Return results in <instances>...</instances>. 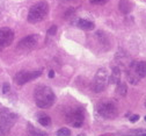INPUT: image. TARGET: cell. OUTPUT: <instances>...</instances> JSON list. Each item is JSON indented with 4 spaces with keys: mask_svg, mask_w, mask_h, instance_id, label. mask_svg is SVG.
I'll return each mask as SVG.
<instances>
[{
    "mask_svg": "<svg viewBox=\"0 0 146 136\" xmlns=\"http://www.w3.org/2000/svg\"><path fill=\"white\" fill-rule=\"evenodd\" d=\"M138 120H139V115H137V114L130 118V121H131V122H136V121H138Z\"/></svg>",
    "mask_w": 146,
    "mask_h": 136,
    "instance_id": "20",
    "label": "cell"
},
{
    "mask_svg": "<svg viewBox=\"0 0 146 136\" xmlns=\"http://www.w3.org/2000/svg\"><path fill=\"white\" fill-rule=\"evenodd\" d=\"M42 70H35V71H20L17 72L14 77V83L16 85H25L28 82H31L34 79H36L37 77H40L42 74Z\"/></svg>",
    "mask_w": 146,
    "mask_h": 136,
    "instance_id": "8",
    "label": "cell"
},
{
    "mask_svg": "<svg viewBox=\"0 0 146 136\" xmlns=\"http://www.w3.org/2000/svg\"><path fill=\"white\" fill-rule=\"evenodd\" d=\"M49 14V5L46 1H40L30 7L27 20L30 23H38L43 21Z\"/></svg>",
    "mask_w": 146,
    "mask_h": 136,
    "instance_id": "3",
    "label": "cell"
},
{
    "mask_svg": "<svg viewBox=\"0 0 146 136\" xmlns=\"http://www.w3.org/2000/svg\"><path fill=\"white\" fill-rule=\"evenodd\" d=\"M57 135H60V136H68V135H71V130L67 129V128H60L59 130H57Z\"/></svg>",
    "mask_w": 146,
    "mask_h": 136,
    "instance_id": "16",
    "label": "cell"
},
{
    "mask_svg": "<svg viewBox=\"0 0 146 136\" xmlns=\"http://www.w3.org/2000/svg\"><path fill=\"white\" fill-rule=\"evenodd\" d=\"M40 42V35H29L19 42L17 44V49L21 50V51H31L33 49L36 48V46Z\"/></svg>",
    "mask_w": 146,
    "mask_h": 136,
    "instance_id": "9",
    "label": "cell"
},
{
    "mask_svg": "<svg viewBox=\"0 0 146 136\" xmlns=\"http://www.w3.org/2000/svg\"><path fill=\"white\" fill-rule=\"evenodd\" d=\"M77 26L82 29V30H93L95 28V25L94 22L89 21V20H85V19H79V20L77 21Z\"/></svg>",
    "mask_w": 146,
    "mask_h": 136,
    "instance_id": "11",
    "label": "cell"
},
{
    "mask_svg": "<svg viewBox=\"0 0 146 136\" xmlns=\"http://www.w3.org/2000/svg\"><path fill=\"white\" fill-rule=\"evenodd\" d=\"M13 41H14V31L7 27L0 28V47L3 48L9 47Z\"/></svg>",
    "mask_w": 146,
    "mask_h": 136,
    "instance_id": "10",
    "label": "cell"
},
{
    "mask_svg": "<svg viewBox=\"0 0 146 136\" xmlns=\"http://www.w3.org/2000/svg\"><path fill=\"white\" fill-rule=\"evenodd\" d=\"M126 90H127V87H126V84L125 83H122V82L117 83V93L119 95L124 96L126 94Z\"/></svg>",
    "mask_w": 146,
    "mask_h": 136,
    "instance_id": "15",
    "label": "cell"
},
{
    "mask_svg": "<svg viewBox=\"0 0 146 136\" xmlns=\"http://www.w3.org/2000/svg\"><path fill=\"white\" fill-rule=\"evenodd\" d=\"M53 76H54V72L51 70V71L49 72V77H50V78H53Z\"/></svg>",
    "mask_w": 146,
    "mask_h": 136,
    "instance_id": "21",
    "label": "cell"
},
{
    "mask_svg": "<svg viewBox=\"0 0 146 136\" xmlns=\"http://www.w3.org/2000/svg\"><path fill=\"white\" fill-rule=\"evenodd\" d=\"M85 121V111L81 107H74L67 112L66 122L74 128H80Z\"/></svg>",
    "mask_w": 146,
    "mask_h": 136,
    "instance_id": "6",
    "label": "cell"
},
{
    "mask_svg": "<svg viewBox=\"0 0 146 136\" xmlns=\"http://www.w3.org/2000/svg\"><path fill=\"white\" fill-rule=\"evenodd\" d=\"M119 9L124 14H129L131 12V9H132V4L129 1V0H121V3H119Z\"/></svg>",
    "mask_w": 146,
    "mask_h": 136,
    "instance_id": "14",
    "label": "cell"
},
{
    "mask_svg": "<svg viewBox=\"0 0 146 136\" xmlns=\"http://www.w3.org/2000/svg\"><path fill=\"white\" fill-rule=\"evenodd\" d=\"M121 82V70L118 66H115L113 69V72H111V76L109 77V83L111 84H117Z\"/></svg>",
    "mask_w": 146,
    "mask_h": 136,
    "instance_id": "13",
    "label": "cell"
},
{
    "mask_svg": "<svg viewBox=\"0 0 146 136\" xmlns=\"http://www.w3.org/2000/svg\"><path fill=\"white\" fill-rule=\"evenodd\" d=\"M34 99L40 108H50L56 100V95L49 86L40 85L35 88Z\"/></svg>",
    "mask_w": 146,
    "mask_h": 136,
    "instance_id": "1",
    "label": "cell"
},
{
    "mask_svg": "<svg viewBox=\"0 0 146 136\" xmlns=\"http://www.w3.org/2000/svg\"><path fill=\"white\" fill-rule=\"evenodd\" d=\"M7 92H9V84L5 83L3 86V93H7Z\"/></svg>",
    "mask_w": 146,
    "mask_h": 136,
    "instance_id": "19",
    "label": "cell"
},
{
    "mask_svg": "<svg viewBox=\"0 0 146 136\" xmlns=\"http://www.w3.org/2000/svg\"><path fill=\"white\" fill-rule=\"evenodd\" d=\"M108 83H109V73H108L107 69L101 68L95 73L94 79H93L92 84H90V87H92V90L95 93H100L106 90Z\"/></svg>",
    "mask_w": 146,
    "mask_h": 136,
    "instance_id": "5",
    "label": "cell"
},
{
    "mask_svg": "<svg viewBox=\"0 0 146 136\" xmlns=\"http://www.w3.org/2000/svg\"><path fill=\"white\" fill-rule=\"evenodd\" d=\"M16 121V115L8 111L0 112V134H8Z\"/></svg>",
    "mask_w": 146,
    "mask_h": 136,
    "instance_id": "7",
    "label": "cell"
},
{
    "mask_svg": "<svg viewBox=\"0 0 146 136\" xmlns=\"http://www.w3.org/2000/svg\"><path fill=\"white\" fill-rule=\"evenodd\" d=\"M96 112L102 119L113 120L118 115V108L113 100H102L96 106Z\"/></svg>",
    "mask_w": 146,
    "mask_h": 136,
    "instance_id": "4",
    "label": "cell"
},
{
    "mask_svg": "<svg viewBox=\"0 0 146 136\" xmlns=\"http://www.w3.org/2000/svg\"><path fill=\"white\" fill-rule=\"evenodd\" d=\"M56 31H57V27L56 26H52L51 28L48 29V34L49 35H54V34H56Z\"/></svg>",
    "mask_w": 146,
    "mask_h": 136,
    "instance_id": "18",
    "label": "cell"
},
{
    "mask_svg": "<svg viewBox=\"0 0 146 136\" xmlns=\"http://www.w3.org/2000/svg\"><path fill=\"white\" fill-rule=\"evenodd\" d=\"M37 121L43 127H50L51 126V118L45 113H40L37 115Z\"/></svg>",
    "mask_w": 146,
    "mask_h": 136,
    "instance_id": "12",
    "label": "cell"
},
{
    "mask_svg": "<svg viewBox=\"0 0 146 136\" xmlns=\"http://www.w3.org/2000/svg\"><path fill=\"white\" fill-rule=\"evenodd\" d=\"M109 0H89V3L93 4V5H104Z\"/></svg>",
    "mask_w": 146,
    "mask_h": 136,
    "instance_id": "17",
    "label": "cell"
},
{
    "mask_svg": "<svg viewBox=\"0 0 146 136\" xmlns=\"http://www.w3.org/2000/svg\"><path fill=\"white\" fill-rule=\"evenodd\" d=\"M127 74V80L130 84L136 85L141 79L145 78L146 74V64L144 61H133L131 62L129 69L126 71Z\"/></svg>",
    "mask_w": 146,
    "mask_h": 136,
    "instance_id": "2",
    "label": "cell"
}]
</instances>
